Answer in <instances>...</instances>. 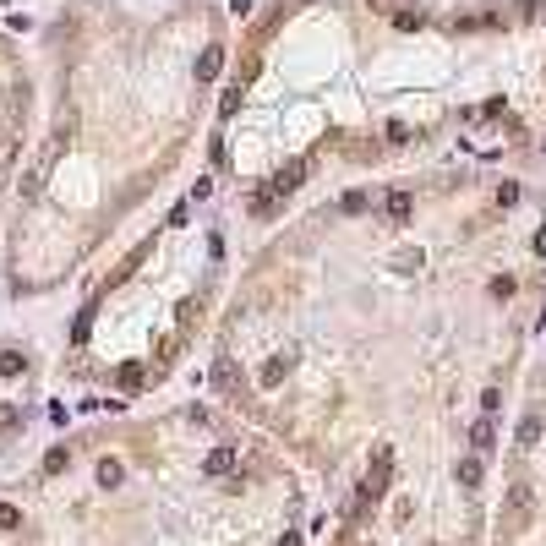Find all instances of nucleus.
I'll list each match as a JSON object with an SVG mask.
<instances>
[{
	"label": "nucleus",
	"mask_w": 546,
	"mask_h": 546,
	"mask_svg": "<svg viewBox=\"0 0 546 546\" xmlns=\"http://www.w3.org/2000/svg\"><path fill=\"white\" fill-rule=\"evenodd\" d=\"M0 530H22V508L0 503Z\"/></svg>",
	"instance_id": "nucleus-10"
},
{
	"label": "nucleus",
	"mask_w": 546,
	"mask_h": 546,
	"mask_svg": "<svg viewBox=\"0 0 546 546\" xmlns=\"http://www.w3.org/2000/svg\"><path fill=\"white\" fill-rule=\"evenodd\" d=\"M11 426H22V410L17 404H0V432H11Z\"/></svg>",
	"instance_id": "nucleus-11"
},
{
	"label": "nucleus",
	"mask_w": 546,
	"mask_h": 546,
	"mask_svg": "<svg viewBox=\"0 0 546 546\" xmlns=\"http://www.w3.org/2000/svg\"><path fill=\"white\" fill-rule=\"evenodd\" d=\"M301 181H306V164H284V169H279V175L268 181V197L279 202V197H290V191L301 186Z\"/></svg>",
	"instance_id": "nucleus-2"
},
{
	"label": "nucleus",
	"mask_w": 546,
	"mask_h": 546,
	"mask_svg": "<svg viewBox=\"0 0 546 546\" xmlns=\"http://www.w3.org/2000/svg\"><path fill=\"white\" fill-rule=\"evenodd\" d=\"M219 61H224V55H219V49H208V55L197 61V77H219Z\"/></svg>",
	"instance_id": "nucleus-9"
},
{
	"label": "nucleus",
	"mask_w": 546,
	"mask_h": 546,
	"mask_svg": "<svg viewBox=\"0 0 546 546\" xmlns=\"http://www.w3.org/2000/svg\"><path fill=\"white\" fill-rule=\"evenodd\" d=\"M525 519H530V486H514V519H508V525L519 530Z\"/></svg>",
	"instance_id": "nucleus-4"
},
{
	"label": "nucleus",
	"mask_w": 546,
	"mask_h": 546,
	"mask_svg": "<svg viewBox=\"0 0 546 546\" xmlns=\"http://www.w3.org/2000/svg\"><path fill=\"white\" fill-rule=\"evenodd\" d=\"M0 372H6V377H17V372H22V356H17V350H6V356H0Z\"/></svg>",
	"instance_id": "nucleus-13"
},
{
	"label": "nucleus",
	"mask_w": 546,
	"mask_h": 546,
	"mask_svg": "<svg viewBox=\"0 0 546 546\" xmlns=\"http://www.w3.org/2000/svg\"><path fill=\"white\" fill-rule=\"evenodd\" d=\"M519 442H525V448H530V442H541V415H525V426H519Z\"/></svg>",
	"instance_id": "nucleus-8"
},
{
	"label": "nucleus",
	"mask_w": 546,
	"mask_h": 546,
	"mask_svg": "<svg viewBox=\"0 0 546 546\" xmlns=\"http://www.w3.org/2000/svg\"><path fill=\"white\" fill-rule=\"evenodd\" d=\"M284 372H290V356H273L268 366H262V388H273V382L284 377Z\"/></svg>",
	"instance_id": "nucleus-6"
},
{
	"label": "nucleus",
	"mask_w": 546,
	"mask_h": 546,
	"mask_svg": "<svg viewBox=\"0 0 546 546\" xmlns=\"http://www.w3.org/2000/svg\"><path fill=\"white\" fill-rule=\"evenodd\" d=\"M235 470V448H213L208 454V475H230Z\"/></svg>",
	"instance_id": "nucleus-3"
},
{
	"label": "nucleus",
	"mask_w": 546,
	"mask_h": 546,
	"mask_svg": "<svg viewBox=\"0 0 546 546\" xmlns=\"http://www.w3.org/2000/svg\"><path fill=\"white\" fill-rule=\"evenodd\" d=\"M459 486H481V459H464L459 464Z\"/></svg>",
	"instance_id": "nucleus-7"
},
{
	"label": "nucleus",
	"mask_w": 546,
	"mask_h": 546,
	"mask_svg": "<svg viewBox=\"0 0 546 546\" xmlns=\"http://www.w3.org/2000/svg\"><path fill=\"white\" fill-rule=\"evenodd\" d=\"M388 475H394V454H388V448H377V459H372V475H366V492H372V497H382V492H388Z\"/></svg>",
	"instance_id": "nucleus-1"
},
{
	"label": "nucleus",
	"mask_w": 546,
	"mask_h": 546,
	"mask_svg": "<svg viewBox=\"0 0 546 546\" xmlns=\"http://www.w3.org/2000/svg\"><path fill=\"white\" fill-rule=\"evenodd\" d=\"M410 208H415V202H410V191H394V197H388V219H410Z\"/></svg>",
	"instance_id": "nucleus-5"
},
{
	"label": "nucleus",
	"mask_w": 546,
	"mask_h": 546,
	"mask_svg": "<svg viewBox=\"0 0 546 546\" xmlns=\"http://www.w3.org/2000/svg\"><path fill=\"white\" fill-rule=\"evenodd\" d=\"M121 388H142V366H121Z\"/></svg>",
	"instance_id": "nucleus-14"
},
{
	"label": "nucleus",
	"mask_w": 546,
	"mask_h": 546,
	"mask_svg": "<svg viewBox=\"0 0 546 546\" xmlns=\"http://www.w3.org/2000/svg\"><path fill=\"white\" fill-rule=\"evenodd\" d=\"M470 442H475V448H481V454H486V448H492V442H497V437H492V426H486V420H481V426L470 432Z\"/></svg>",
	"instance_id": "nucleus-12"
}]
</instances>
